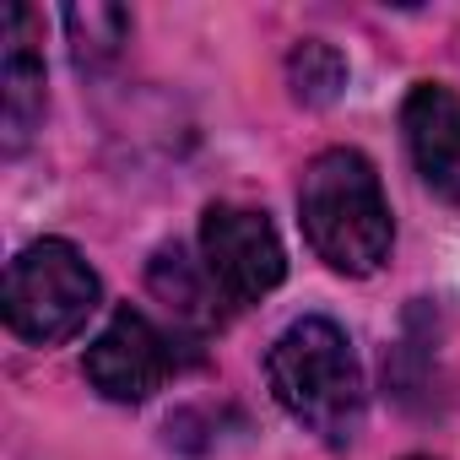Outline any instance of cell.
<instances>
[{"mask_svg": "<svg viewBox=\"0 0 460 460\" xmlns=\"http://www.w3.org/2000/svg\"><path fill=\"white\" fill-rule=\"evenodd\" d=\"M146 282H152V293L163 298V309H168L173 320H184V325H195V331H206V325L217 320V298H222V293H217L211 271L195 266L179 244H168V250L152 255Z\"/></svg>", "mask_w": 460, "mask_h": 460, "instance_id": "obj_8", "label": "cell"}, {"mask_svg": "<svg viewBox=\"0 0 460 460\" xmlns=\"http://www.w3.org/2000/svg\"><path fill=\"white\" fill-rule=\"evenodd\" d=\"M298 217L314 255L341 277H374L390 261V244H395L390 200L379 190L374 163L352 146H331L304 168Z\"/></svg>", "mask_w": 460, "mask_h": 460, "instance_id": "obj_1", "label": "cell"}, {"mask_svg": "<svg viewBox=\"0 0 460 460\" xmlns=\"http://www.w3.org/2000/svg\"><path fill=\"white\" fill-rule=\"evenodd\" d=\"M288 87H293V98L309 103V109L336 103L341 87H347V60H341V49H336V44H320V39H304V44L288 55Z\"/></svg>", "mask_w": 460, "mask_h": 460, "instance_id": "obj_10", "label": "cell"}, {"mask_svg": "<svg viewBox=\"0 0 460 460\" xmlns=\"http://www.w3.org/2000/svg\"><path fill=\"white\" fill-rule=\"evenodd\" d=\"M200 266L211 271L227 304H255L288 277V255L266 211L250 206H206L200 217Z\"/></svg>", "mask_w": 460, "mask_h": 460, "instance_id": "obj_4", "label": "cell"}, {"mask_svg": "<svg viewBox=\"0 0 460 460\" xmlns=\"http://www.w3.org/2000/svg\"><path fill=\"white\" fill-rule=\"evenodd\" d=\"M82 368H87V379H93L98 395H109V401H119V406H136V401H146L152 390H163L173 358H168L163 331H157L141 309H119V314L103 325V336L87 347V363H82Z\"/></svg>", "mask_w": 460, "mask_h": 460, "instance_id": "obj_5", "label": "cell"}, {"mask_svg": "<svg viewBox=\"0 0 460 460\" xmlns=\"http://www.w3.org/2000/svg\"><path fill=\"white\" fill-rule=\"evenodd\" d=\"M401 130L411 146V163L433 195L460 206V93L444 82H422L406 93Z\"/></svg>", "mask_w": 460, "mask_h": 460, "instance_id": "obj_6", "label": "cell"}, {"mask_svg": "<svg viewBox=\"0 0 460 460\" xmlns=\"http://www.w3.org/2000/svg\"><path fill=\"white\" fill-rule=\"evenodd\" d=\"M66 33L82 66H109L125 44H130V17L125 6H109V0H87V6L66 12Z\"/></svg>", "mask_w": 460, "mask_h": 460, "instance_id": "obj_9", "label": "cell"}, {"mask_svg": "<svg viewBox=\"0 0 460 460\" xmlns=\"http://www.w3.org/2000/svg\"><path fill=\"white\" fill-rule=\"evenodd\" d=\"M0 114H6V152H22L44 125V55H39V12L6 6V71H0Z\"/></svg>", "mask_w": 460, "mask_h": 460, "instance_id": "obj_7", "label": "cell"}, {"mask_svg": "<svg viewBox=\"0 0 460 460\" xmlns=\"http://www.w3.org/2000/svg\"><path fill=\"white\" fill-rule=\"evenodd\" d=\"M93 309H98V271L82 261L76 244L39 239L12 261V271H6V325L22 341L55 347L66 336H76Z\"/></svg>", "mask_w": 460, "mask_h": 460, "instance_id": "obj_3", "label": "cell"}, {"mask_svg": "<svg viewBox=\"0 0 460 460\" xmlns=\"http://www.w3.org/2000/svg\"><path fill=\"white\" fill-rule=\"evenodd\" d=\"M266 379H271V395L288 406V417H298L331 449H347L358 438L368 395H363L358 352L341 336V325L320 314L293 320L266 352Z\"/></svg>", "mask_w": 460, "mask_h": 460, "instance_id": "obj_2", "label": "cell"}]
</instances>
